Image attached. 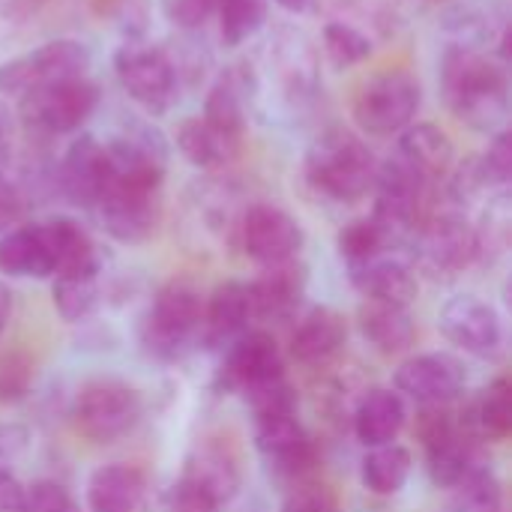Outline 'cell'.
<instances>
[{
	"label": "cell",
	"mask_w": 512,
	"mask_h": 512,
	"mask_svg": "<svg viewBox=\"0 0 512 512\" xmlns=\"http://www.w3.org/2000/svg\"><path fill=\"white\" fill-rule=\"evenodd\" d=\"M441 93L450 111L471 129L489 132L510 111L507 72L474 45H450L441 60Z\"/></svg>",
	"instance_id": "cell-1"
},
{
	"label": "cell",
	"mask_w": 512,
	"mask_h": 512,
	"mask_svg": "<svg viewBox=\"0 0 512 512\" xmlns=\"http://www.w3.org/2000/svg\"><path fill=\"white\" fill-rule=\"evenodd\" d=\"M378 177L375 153L354 132L333 126L321 132L306 153V180L333 201H360Z\"/></svg>",
	"instance_id": "cell-2"
},
{
	"label": "cell",
	"mask_w": 512,
	"mask_h": 512,
	"mask_svg": "<svg viewBox=\"0 0 512 512\" xmlns=\"http://www.w3.org/2000/svg\"><path fill=\"white\" fill-rule=\"evenodd\" d=\"M204 333V300L186 279L168 282L150 303L141 324V345L156 360L186 357Z\"/></svg>",
	"instance_id": "cell-3"
},
{
	"label": "cell",
	"mask_w": 512,
	"mask_h": 512,
	"mask_svg": "<svg viewBox=\"0 0 512 512\" xmlns=\"http://www.w3.org/2000/svg\"><path fill=\"white\" fill-rule=\"evenodd\" d=\"M114 72L129 99L153 117L171 111L180 96V75L174 69L171 54L144 39H126L117 48Z\"/></svg>",
	"instance_id": "cell-4"
},
{
	"label": "cell",
	"mask_w": 512,
	"mask_h": 512,
	"mask_svg": "<svg viewBox=\"0 0 512 512\" xmlns=\"http://www.w3.org/2000/svg\"><path fill=\"white\" fill-rule=\"evenodd\" d=\"M477 258L480 234L456 210L435 213L414 228V261L432 279H453Z\"/></svg>",
	"instance_id": "cell-5"
},
{
	"label": "cell",
	"mask_w": 512,
	"mask_h": 512,
	"mask_svg": "<svg viewBox=\"0 0 512 512\" xmlns=\"http://www.w3.org/2000/svg\"><path fill=\"white\" fill-rule=\"evenodd\" d=\"M72 420L75 429L96 444L120 441L141 420V393L117 378L90 381L75 396Z\"/></svg>",
	"instance_id": "cell-6"
},
{
	"label": "cell",
	"mask_w": 512,
	"mask_h": 512,
	"mask_svg": "<svg viewBox=\"0 0 512 512\" xmlns=\"http://www.w3.org/2000/svg\"><path fill=\"white\" fill-rule=\"evenodd\" d=\"M87 69H90V51L81 42L54 39L0 63V93L21 99L42 87L60 84L69 78H84Z\"/></svg>",
	"instance_id": "cell-7"
},
{
	"label": "cell",
	"mask_w": 512,
	"mask_h": 512,
	"mask_svg": "<svg viewBox=\"0 0 512 512\" xmlns=\"http://www.w3.org/2000/svg\"><path fill=\"white\" fill-rule=\"evenodd\" d=\"M423 102L420 81L411 72L390 69L375 78H369L357 99H354V117L363 132L369 135H393L411 126Z\"/></svg>",
	"instance_id": "cell-8"
},
{
	"label": "cell",
	"mask_w": 512,
	"mask_h": 512,
	"mask_svg": "<svg viewBox=\"0 0 512 512\" xmlns=\"http://www.w3.org/2000/svg\"><path fill=\"white\" fill-rule=\"evenodd\" d=\"M96 105H99V87L87 75L21 96L24 120L51 135H66L81 129L93 117Z\"/></svg>",
	"instance_id": "cell-9"
},
{
	"label": "cell",
	"mask_w": 512,
	"mask_h": 512,
	"mask_svg": "<svg viewBox=\"0 0 512 512\" xmlns=\"http://www.w3.org/2000/svg\"><path fill=\"white\" fill-rule=\"evenodd\" d=\"M105 156H108L111 180L144 186V189L162 186L165 165H168V144L159 129L147 123H135L123 135L105 144Z\"/></svg>",
	"instance_id": "cell-10"
},
{
	"label": "cell",
	"mask_w": 512,
	"mask_h": 512,
	"mask_svg": "<svg viewBox=\"0 0 512 512\" xmlns=\"http://www.w3.org/2000/svg\"><path fill=\"white\" fill-rule=\"evenodd\" d=\"M102 228L120 243H144L153 237L159 222V189L129 186L108 177L105 192L99 195L96 207Z\"/></svg>",
	"instance_id": "cell-11"
},
{
	"label": "cell",
	"mask_w": 512,
	"mask_h": 512,
	"mask_svg": "<svg viewBox=\"0 0 512 512\" xmlns=\"http://www.w3.org/2000/svg\"><path fill=\"white\" fill-rule=\"evenodd\" d=\"M240 243L255 264L276 267L300 255L303 228L288 210L276 204H252L240 222Z\"/></svg>",
	"instance_id": "cell-12"
},
{
	"label": "cell",
	"mask_w": 512,
	"mask_h": 512,
	"mask_svg": "<svg viewBox=\"0 0 512 512\" xmlns=\"http://www.w3.org/2000/svg\"><path fill=\"white\" fill-rule=\"evenodd\" d=\"M255 444L267 459L270 471L291 486L309 480V474L318 465V447L297 420V414L255 423Z\"/></svg>",
	"instance_id": "cell-13"
},
{
	"label": "cell",
	"mask_w": 512,
	"mask_h": 512,
	"mask_svg": "<svg viewBox=\"0 0 512 512\" xmlns=\"http://www.w3.org/2000/svg\"><path fill=\"white\" fill-rule=\"evenodd\" d=\"M438 327L447 336V342H453L456 348H462L465 354H474V357H492V354H498V348L504 342L501 315L495 312L492 303H486L474 294L453 297L441 309Z\"/></svg>",
	"instance_id": "cell-14"
},
{
	"label": "cell",
	"mask_w": 512,
	"mask_h": 512,
	"mask_svg": "<svg viewBox=\"0 0 512 512\" xmlns=\"http://www.w3.org/2000/svg\"><path fill=\"white\" fill-rule=\"evenodd\" d=\"M465 366L453 354H420L405 360L396 369V390L408 396L411 402L429 408V405H450L465 390Z\"/></svg>",
	"instance_id": "cell-15"
},
{
	"label": "cell",
	"mask_w": 512,
	"mask_h": 512,
	"mask_svg": "<svg viewBox=\"0 0 512 512\" xmlns=\"http://www.w3.org/2000/svg\"><path fill=\"white\" fill-rule=\"evenodd\" d=\"M285 378V360L270 333H243L228 345L219 381L225 390L249 393L261 384Z\"/></svg>",
	"instance_id": "cell-16"
},
{
	"label": "cell",
	"mask_w": 512,
	"mask_h": 512,
	"mask_svg": "<svg viewBox=\"0 0 512 512\" xmlns=\"http://www.w3.org/2000/svg\"><path fill=\"white\" fill-rule=\"evenodd\" d=\"M249 312L258 321H288L306 294V267L294 258L276 267H264V273L246 285Z\"/></svg>",
	"instance_id": "cell-17"
},
{
	"label": "cell",
	"mask_w": 512,
	"mask_h": 512,
	"mask_svg": "<svg viewBox=\"0 0 512 512\" xmlns=\"http://www.w3.org/2000/svg\"><path fill=\"white\" fill-rule=\"evenodd\" d=\"M108 177H111V171H108L105 144H99L93 135L75 138L60 162L63 195L78 207H96L99 195L108 186Z\"/></svg>",
	"instance_id": "cell-18"
},
{
	"label": "cell",
	"mask_w": 512,
	"mask_h": 512,
	"mask_svg": "<svg viewBox=\"0 0 512 512\" xmlns=\"http://www.w3.org/2000/svg\"><path fill=\"white\" fill-rule=\"evenodd\" d=\"M255 96H258L255 75L243 63H234L213 81L204 99V120L234 138H243Z\"/></svg>",
	"instance_id": "cell-19"
},
{
	"label": "cell",
	"mask_w": 512,
	"mask_h": 512,
	"mask_svg": "<svg viewBox=\"0 0 512 512\" xmlns=\"http://www.w3.org/2000/svg\"><path fill=\"white\" fill-rule=\"evenodd\" d=\"M270 72L294 102H309L318 93V57L309 39L297 30H282L270 45Z\"/></svg>",
	"instance_id": "cell-20"
},
{
	"label": "cell",
	"mask_w": 512,
	"mask_h": 512,
	"mask_svg": "<svg viewBox=\"0 0 512 512\" xmlns=\"http://www.w3.org/2000/svg\"><path fill=\"white\" fill-rule=\"evenodd\" d=\"M183 480L201 486L219 507L231 504L240 492V462L231 453V447L204 441L192 450V456L183 465Z\"/></svg>",
	"instance_id": "cell-21"
},
{
	"label": "cell",
	"mask_w": 512,
	"mask_h": 512,
	"mask_svg": "<svg viewBox=\"0 0 512 512\" xmlns=\"http://www.w3.org/2000/svg\"><path fill=\"white\" fill-rule=\"evenodd\" d=\"M348 339V324L336 309L318 306L300 318L291 333V357L303 366H321L333 360Z\"/></svg>",
	"instance_id": "cell-22"
},
{
	"label": "cell",
	"mask_w": 512,
	"mask_h": 512,
	"mask_svg": "<svg viewBox=\"0 0 512 512\" xmlns=\"http://www.w3.org/2000/svg\"><path fill=\"white\" fill-rule=\"evenodd\" d=\"M354 288L372 300V303H390V306H405L417 297V276L408 264L378 255L372 261L348 267Z\"/></svg>",
	"instance_id": "cell-23"
},
{
	"label": "cell",
	"mask_w": 512,
	"mask_h": 512,
	"mask_svg": "<svg viewBox=\"0 0 512 512\" xmlns=\"http://www.w3.org/2000/svg\"><path fill=\"white\" fill-rule=\"evenodd\" d=\"M249 321H252V312H249L246 282H222L210 294V300L204 303V333H201V339L210 348H225L237 336L246 333Z\"/></svg>",
	"instance_id": "cell-24"
},
{
	"label": "cell",
	"mask_w": 512,
	"mask_h": 512,
	"mask_svg": "<svg viewBox=\"0 0 512 512\" xmlns=\"http://www.w3.org/2000/svg\"><path fill=\"white\" fill-rule=\"evenodd\" d=\"M405 426V402L387 387L369 390L354 411V435L363 447H384L399 438Z\"/></svg>",
	"instance_id": "cell-25"
},
{
	"label": "cell",
	"mask_w": 512,
	"mask_h": 512,
	"mask_svg": "<svg viewBox=\"0 0 512 512\" xmlns=\"http://www.w3.org/2000/svg\"><path fill=\"white\" fill-rule=\"evenodd\" d=\"M399 159H405L426 183L441 180L453 168V141L435 123H414L402 132Z\"/></svg>",
	"instance_id": "cell-26"
},
{
	"label": "cell",
	"mask_w": 512,
	"mask_h": 512,
	"mask_svg": "<svg viewBox=\"0 0 512 512\" xmlns=\"http://www.w3.org/2000/svg\"><path fill=\"white\" fill-rule=\"evenodd\" d=\"M144 474L132 465H102L87 483L90 512H135L144 501Z\"/></svg>",
	"instance_id": "cell-27"
},
{
	"label": "cell",
	"mask_w": 512,
	"mask_h": 512,
	"mask_svg": "<svg viewBox=\"0 0 512 512\" xmlns=\"http://www.w3.org/2000/svg\"><path fill=\"white\" fill-rule=\"evenodd\" d=\"M0 273L15 279H45L54 273L42 225L12 228L0 237Z\"/></svg>",
	"instance_id": "cell-28"
},
{
	"label": "cell",
	"mask_w": 512,
	"mask_h": 512,
	"mask_svg": "<svg viewBox=\"0 0 512 512\" xmlns=\"http://www.w3.org/2000/svg\"><path fill=\"white\" fill-rule=\"evenodd\" d=\"M177 147H180V153L195 168L216 171V168H225V165H231L237 159L240 138L216 129L204 117H192V120H183L180 123V129H177Z\"/></svg>",
	"instance_id": "cell-29"
},
{
	"label": "cell",
	"mask_w": 512,
	"mask_h": 512,
	"mask_svg": "<svg viewBox=\"0 0 512 512\" xmlns=\"http://www.w3.org/2000/svg\"><path fill=\"white\" fill-rule=\"evenodd\" d=\"M357 324H360V333L366 336V342L372 348H378L381 354H399L417 336L414 321L405 306L366 300L357 312Z\"/></svg>",
	"instance_id": "cell-30"
},
{
	"label": "cell",
	"mask_w": 512,
	"mask_h": 512,
	"mask_svg": "<svg viewBox=\"0 0 512 512\" xmlns=\"http://www.w3.org/2000/svg\"><path fill=\"white\" fill-rule=\"evenodd\" d=\"M42 234L54 261V273L66 270H81V267H99V249L90 240V234L75 222V219H51L42 222ZM51 273V276H54Z\"/></svg>",
	"instance_id": "cell-31"
},
{
	"label": "cell",
	"mask_w": 512,
	"mask_h": 512,
	"mask_svg": "<svg viewBox=\"0 0 512 512\" xmlns=\"http://www.w3.org/2000/svg\"><path fill=\"white\" fill-rule=\"evenodd\" d=\"M99 267H81V270H66V273H54V285H51V297H54V309L60 312L63 321L75 324L84 321L96 303H99Z\"/></svg>",
	"instance_id": "cell-32"
},
{
	"label": "cell",
	"mask_w": 512,
	"mask_h": 512,
	"mask_svg": "<svg viewBox=\"0 0 512 512\" xmlns=\"http://www.w3.org/2000/svg\"><path fill=\"white\" fill-rule=\"evenodd\" d=\"M411 453L399 444H384V447H372L363 459V486L372 495H396L405 489L408 477H411Z\"/></svg>",
	"instance_id": "cell-33"
},
{
	"label": "cell",
	"mask_w": 512,
	"mask_h": 512,
	"mask_svg": "<svg viewBox=\"0 0 512 512\" xmlns=\"http://www.w3.org/2000/svg\"><path fill=\"white\" fill-rule=\"evenodd\" d=\"M474 429L480 438L507 441L512 432V384L510 378H498L486 387L483 399L471 411Z\"/></svg>",
	"instance_id": "cell-34"
},
{
	"label": "cell",
	"mask_w": 512,
	"mask_h": 512,
	"mask_svg": "<svg viewBox=\"0 0 512 512\" xmlns=\"http://www.w3.org/2000/svg\"><path fill=\"white\" fill-rule=\"evenodd\" d=\"M219 30L228 48L249 42L264 24L270 12V0H219Z\"/></svg>",
	"instance_id": "cell-35"
},
{
	"label": "cell",
	"mask_w": 512,
	"mask_h": 512,
	"mask_svg": "<svg viewBox=\"0 0 512 512\" xmlns=\"http://www.w3.org/2000/svg\"><path fill=\"white\" fill-rule=\"evenodd\" d=\"M336 246H339V255L345 258V264L354 267V264H363V261L378 258V255H387L390 240L378 228L375 219H357V222H351V225H345L339 231Z\"/></svg>",
	"instance_id": "cell-36"
},
{
	"label": "cell",
	"mask_w": 512,
	"mask_h": 512,
	"mask_svg": "<svg viewBox=\"0 0 512 512\" xmlns=\"http://www.w3.org/2000/svg\"><path fill=\"white\" fill-rule=\"evenodd\" d=\"M444 512H501V483L492 468L477 465L456 486V498Z\"/></svg>",
	"instance_id": "cell-37"
},
{
	"label": "cell",
	"mask_w": 512,
	"mask_h": 512,
	"mask_svg": "<svg viewBox=\"0 0 512 512\" xmlns=\"http://www.w3.org/2000/svg\"><path fill=\"white\" fill-rule=\"evenodd\" d=\"M324 51L336 69H351L372 54V39L345 21H330L324 27Z\"/></svg>",
	"instance_id": "cell-38"
},
{
	"label": "cell",
	"mask_w": 512,
	"mask_h": 512,
	"mask_svg": "<svg viewBox=\"0 0 512 512\" xmlns=\"http://www.w3.org/2000/svg\"><path fill=\"white\" fill-rule=\"evenodd\" d=\"M243 396H246V405H249L255 423L297 414V393H294V387L285 378H276L270 384H261V387L243 393Z\"/></svg>",
	"instance_id": "cell-39"
},
{
	"label": "cell",
	"mask_w": 512,
	"mask_h": 512,
	"mask_svg": "<svg viewBox=\"0 0 512 512\" xmlns=\"http://www.w3.org/2000/svg\"><path fill=\"white\" fill-rule=\"evenodd\" d=\"M36 378V366L24 351H9L0 357V402H21Z\"/></svg>",
	"instance_id": "cell-40"
},
{
	"label": "cell",
	"mask_w": 512,
	"mask_h": 512,
	"mask_svg": "<svg viewBox=\"0 0 512 512\" xmlns=\"http://www.w3.org/2000/svg\"><path fill=\"white\" fill-rule=\"evenodd\" d=\"M93 9L99 18H108L123 27L126 39H141L147 18H150V3L147 0H93Z\"/></svg>",
	"instance_id": "cell-41"
},
{
	"label": "cell",
	"mask_w": 512,
	"mask_h": 512,
	"mask_svg": "<svg viewBox=\"0 0 512 512\" xmlns=\"http://www.w3.org/2000/svg\"><path fill=\"white\" fill-rule=\"evenodd\" d=\"M282 512H342L336 495L324 486V483H294L291 492L282 501Z\"/></svg>",
	"instance_id": "cell-42"
},
{
	"label": "cell",
	"mask_w": 512,
	"mask_h": 512,
	"mask_svg": "<svg viewBox=\"0 0 512 512\" xmlns=\"http://www.w3.org/2000/svg\"><path fill=\"white\" fill-rule=\"evenodd\" d=\"M480 165L489 177L492 186L504 189L512 180V135L510 132H501L495 135V141L489 144V150L480 156Z\"/></svg>",
	"instance_id": "cell-43"
},
{
	"label": "cell",
	"mask_w": 512,
	"mask_h": 512,
	"mask_svg": "<svg viewBox=\"0 0 512 512\" xmlns=\"http://www.w3.org/2000/svg\"><path fill=\"white\" fill-rule=\"evenodd\" d=\"M222 507L195 483L189 480H177L168 492H165V512H219Z\"/></svg>",
	"instance_id": "cell-44"
},
{
	"label": "cell",
	"mask_w": 512,
	"mask_h": 512,
	"mask_svg": "<svg viewBox=\"0 0 512 512\" xmlns=\"http://www.w3.org/2000/svg\"><path fill=\"white\" fill-rule=\"evenodd\" d=\"M27 512H81L75 507L72 495L51 480L33 483L27 489Z\"/></svg>",
	"instance_id": "cell-45"
},
{
	"label": "cell",
	"mask_w": 512,
	"mask_h": 512,
	"mask_svg": "<svg viewBox=\"0 0 512 512\" xmlns=\"http://www.w3.org/2000/svg\"><path fill=\"white\" fill-rule=\"evenodd\" d=\"M168 21L183 30H198L219 6V0H162Z\"/></svg>",
	"instance_id": "cell-46"
},
{
	"label": "cell",
	"mask_w": 512,
	"mask_h": 512,
	"mask_svg": "<svg viewBox=\"0 0 512 512\" xmlns=\"http://www.w3.org/2000/svg\"><path fill=\"white\" fill-rule=\"evenodd\" d=\"M24 216V198L21 192L0 174V231H12L18 219Z\"/></svg>",
	"instance_id": "cell-47"
},
{
	"label": "cell",
	"mask_w": 512,
	"mask_h": 512,
	"mask_svg": "<svg viewBox=\"0 0 512 512\" xmlns=\"http://www.w3.org/2000/svg\"><path fill=\"white\" fill-rule=\"evenodd\" d=\"M0 512H27V489L9 471H0Z\"/></svg>",
	"instance_id": "cell-48"
},
{
	"label": "cell",
	"mask_w": 512,
	"mask_h": 512,
	"mask_svg": "<svg viewBox=\"0 0 512 512\" xmlns=\"http://www.w3.org/2000/svg\"><path fill=\"white\" fill-rule=\"evenodd\" d=\"M27 447V432L21 426H6L0 423V471H6V465L21 456V450Z\"/></svg>",
	"instance_id": "cell-49"
},
{
	"label": "cell",
	"mask_w": 512,
	"mask_h": 512,
	"mask_svg": "<svg viewBox=\"0 0 512 512\" xmlns=\"http://www.w3.org/2000/svg\"><path fill=\"white\" fill-rule=\"evenodd\" d=\"M12 111L6 108V102L0 99V159L9 153V144H12Z\"/></svg>",
	"instance_id": "cell-50"
},
{
	"label": "cell",
	"mask_w": 512,
	"mask_h": 512,
	"mask_svg": "<svg viewBox=\"0 0 512 512\" xmlns=\"http://www.w3.org/2000/svg\"><path fill=\"white\" fill-rule=\"evenodd\" d=\"M9 318H12V291L0 282V336L6 333Z\"/></svg>",
	"instance_id": "cell-51"
},
{
	"label": "cell",
	"mask_w": 512,
	"mask_h": 512,
	"mask_svg": "<svg viewBox=\"0 0 512 512\" xmlns=\"http://www.w3.org/2000/svg\"><path fill=\"white\" fill-rule=\"evenodd\" d=\"M285 12H306L315 0H276Z\"/></svg>",
	"instance_id": "cell-52"
}]
</instances>
